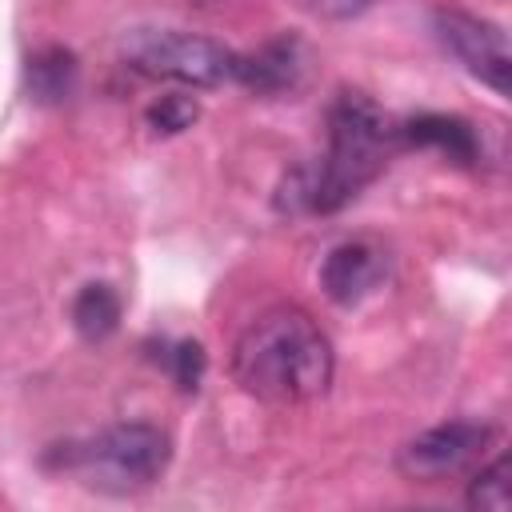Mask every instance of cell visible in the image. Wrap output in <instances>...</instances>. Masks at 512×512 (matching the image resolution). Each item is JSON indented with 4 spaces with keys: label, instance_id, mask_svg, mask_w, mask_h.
Here are the masks:
<instances>
[{
    "label": "cell",
    "instance_id": "cell-1",
    "mask_svg": "<svg viewBox=\"0 0 512 512\" xmlns=\"http://www.w3.org/2000/svg\"><path fill=\"white\" fill-rule=\"evenodd\" d=\"M396 148V124L364 96L340 92L328 104V148L316 164H300L284 176L276 208L288 216H328L352 204L388 164Z\"/></svg>",
    "mask_w": 512,
    "mask_h": 512
},
{
    "label": "cell",
    "instance_id": "cell-2",
    "mask_svg": "<svg viewBox=\"0 0 512 512\" xmlns=\"http://www.w3.org/2000/svg\"><path fill=\"white\" fill-rule=\"evenodd\" d=\"M332 372V344L300 304L264 308L232 344V380L272 408L320 400L332 388Z\"/></svg>",
    "mask_w": 512,
    "mask_h": 512
},
{
    "label": "cell",
    "instance_id": "cell-3",
    "mask_svg": "<svg viewBox=\"0 0 512 512\" xmlns=\"http://www.w3.org/2000/svg\"><path fill=\"white\" fill-rule=\"evenodd\" d=\"M172 460V440L156 424L144 420H124L108 424L92 436L52 444L44 452V468L76 476L84 488L108 492V496H128L152 488Z\"/></svg>",
    "mask_w": 512,
    "mask_h": 512
},
{
    "label": "cell",
    "instance_id": "cell-4",
    "mask_svg": "<svg viewBox=\"0 0 512 512\" xmlns=\"http://www.w3.org/2000/svg\"><path fill=\"white\" fill-rule=\"evenodd\" d=\"M120 60L148 80H172L188 88L236 84V52L184 28H132L120 36Z\"/></svg>",
    "mask_w": 512,
    "mask_h": 512
},
{
    "label": "cell",
    "instance_id": "cell-5",
    "mask_svg": "<svg viewBox=\"0 0 512 512\" xmlns=\"http://www.w3.org/2000/svg\"><path fill=\"white\" fill-rule=\"evenodd\" d=\"M492 440H496V428L484 420H448L404 440L396 452V472L412 484H444L484 464V452L492 448Z\"/></svg>",
    "mask_w": 512,
    "mask_h": 512
},
{
    "label": "cell",
    "instance_id": "cell-6",
    "mask_svg": "<svg viewBox=\"0 0 512 512\" xmlns=\"http://www.w3.org/2000/svg\"><path fill=\"white\" fill-rule=\"evenodd\" d=\"M436 40L496 96H508L512 88V56H508V32L484 16H472L464 8H440L432 16Z\"/></svg>",
    "mask_w": 512,
    "mask_h": 512
},
{
    "label": "cell",
    "instance_id": "cell-7",
    "mask_svg": "<svg viewBox=\"0 0 512 512\" xmlns=\"http://www.w3.org/2000/svg\"><path fill=\"white\" fill-rule=\"evenodd\" d=\"M384 280H388V248L368 236L332 244L320 264V288L340 308L364 304L368 296H376L384 288Z\"/></svg>",
    "mask_w": 512,
    "mask_h": 512
},
{
    "label": "cell",
    "instance_id": "cell-8",
    "mask_svg": "<svg viewBox=\"0 0 512 512\" xmlns=\"http://www.w3.org/2000/svg\"><path fill=\"white\" fill-rule=\"evenodd\" d=\"M396 144L408 148H436L452 164H476L480 160V136L468 120L448 112H420L404 124H396Z\"/></svg>",
    "mask_w": 512,
    "mask_h": 512
},
{
    "label": "cell",
    "instance_id": "cell-9",
    "mask_svg": "<svg viewBox=\"0 0 512 512\" xmlns=\"http://www.w3.org/2000/svg\"><path fill=\"white\" fill-rule=\"evenodd\" d=\"M300 72V52L296 40H272L260 52H236V84L252 92H280L292 88Z\"/></svg>",
    "mask_w": 512,
    "mask_h": 512
},
{
    "label": "cell",
    "instance_id": "cell-10",
    "mask_svg": "<svg viewBox=\"0 0 512 512\" xmlns=\"http://www.w3.org/2000/svg\"><path fill=\"white\" fill-rule=\"evenodd\" d=\"M120 312H124V304H120L116 288L104 284V280H92L72 300V328H76L80 340L100 344L120 328Z\"/></svg>",
    "mask_w": 512,
    "mask_h": 512
},
{
    "label": "cell",
    "instance_id": "cell-11",
    "mask_svg": "<svg viewBox=\"0 0 512 512\" xmlns=\"http://www.w3.org/2000/svg\"><path fill=\"white\" fill-rule=\"evenodd\" d=\"M76 56L60 44L52 48H40L28 56V96L40 100V104H60L76 92Z\"/></svg>",
    "mask_w": 512,
    "mask_h": 512
},
{
    "label": "cell",
    "instance_id": "cell-12",
    "mask_svg": "<svg viewBox=\"0 0 512 512\" xmlns=\"http://www.w3.org/2000/svg\"><path fill=\"white\" fill-rule=\"evenodd\" d=\"M468 508H484V512H504L512 504V488H508V456L500 452L492 464H476L468 492H464Z\"/></svg>",
    "mask_w": 512,
    "mask_h": 512
},
{
    "label": "cell",
    "instance_id": "cell-13",
    "mask_svg": "<svg viewBox=\"0 0 512 512\" xmlns=\"http://www.w3.org/2000/svg\"><path fill=\"white\" fill-rule=\"evenodd\" d=\"M164 372L176 380L180 392H196L200 380H204V368H208V356L200 348V340H172L164 344Z\"/></svg>",
    "mask_w": 512,
    "mask_h": 512
},
{
    "label": "cell",
    "instance_id": "cell-14",
    "mask_svg": "<svg viewBox=\"0 0 512 512\" xmlns=\"http://www.w3.org/2000/svg\"><path fill=\"white\" fill-rule=\"evenodd\" d=\"M196 116H200V104H196L192 96L168 92V96H160V100L148 108V128H156V132H164V136H176V132L192 128Z\"/></svg>",
    "mask_w": 512,
    "mask_h": 512
},
{
    "label": "cell",
    "instance_id": "cell-15",
    "mask_svg": "<svg viewBox=\"0 0 512 512\" xmlns=\"http://www.w3.org/2000/svg\"><path fill=\"white\" fill-rule=\"evenodd\" d=\"M200 4H216V0H200Z\"/></svg>",
    "mask_w": 512,
    "mask_h": 512
}]
</instances>
